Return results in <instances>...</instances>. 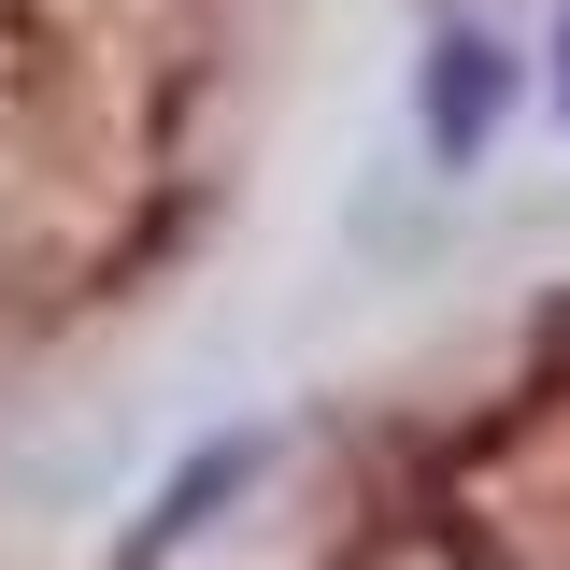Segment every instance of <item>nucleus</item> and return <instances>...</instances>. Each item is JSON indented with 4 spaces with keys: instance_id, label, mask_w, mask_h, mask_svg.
Wrapping results in <instances>:
<instances>
[{
    "instance_id": "nucleus-2",
    "label": "nucleus",
    "mask_w": 570,
    "mask_h": 570,
    "mask_svg": "<svg viewBox=\"0 0 570 570\" xmlns=\"http://www.w3.org/2000/svg\"><path fill=\"white\" fill-rule=\"evenodd\" d=\"M557 100H570V14H557Z\"/></svg>"
},
{
    "instance_id": "nucleus-1",
    "label": "nucleus",
    "mask_w": 570,
    "mask_h": 570,
    "mask_svg": "<svg viewBox=\"0 0 570 570\" xmlns=\"http://www.w3.org/2000/svg\"><path fill=\"white\" fill-rule=\"evenodd\" d=\"M499 86H513V58H499L485 29H442V58H428V142H442V157H485Z\"/></svg>"
}]
</instances>
